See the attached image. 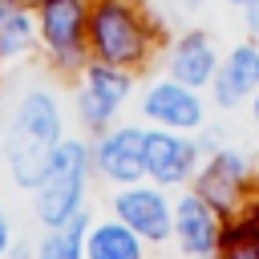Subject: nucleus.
Here are the masks:
<instances>
[{"label":"nucleus","mask_w":259,"mask_h":259,"mask_svg":"<svg viewBox=\"0 0 259 259\" xmlns=\"http://www.w3.org/2000/svg\"><path fill=\"white\" fill-rule=\"evenodd\" d=\"M57 146H61V109H57L53 93L32 89L20 101L12 130L4 138V158H8L12 178L20 186H36Z\"/></svg>","instance_id":"obj_1"},{"label":"nucleus","mask_w":259,"mask_h":259,"mask_svg":"<svg viewBox=\"0 0 259 259\" xmlns=\"http://www.w3.org/2000/svg\"><path fill=\"white\" fill-rule=\"evenodd\" d=\"M89 166H93L89 146L77 142V138H61V146L53 150V158H49L40 182H36V219L45 227H57V223H65L81 210Z\"/></svg>","instance_id":"obj_2"},{"label":"nucleus","mask_w":259,"mask_h":259,"mask_svg":"<svg viewBox=\"0 0 259 259\" xmlns=\"http://www.w3.org/2000/svg\"><path fill=\"white\" fill-rule=\"evenodd\" d=\"M146 28L125 0H101L89 16V45L109 65H134L146 53Z\"/></svg>","instance_id":"obj_3"},{"label":"nucleus","mask_w":259,"mask_h":259,"mask_svg":"<svg viewBox=\"0 0 259 259\" xmlns=\"http://www.w3.org/2000/svg\"><path fill=\"white\" fill-rule=\"evenodd\" d=\"M134 89V77L121 69V65H109V61H93L85 69V85L77 93V113L89 130H105L113 121V113L121 109V101L130 97Z\"/></svg>","instance_id":"obj_4"},{"label":"nucleus","mask_w":259,"mask_h":259,"mask_svg":"<svg viewBox=\"0 0 259 259\" xmlns=\"http://www.w3.org/2000/svg\"><path fill=\"white\" fill-rule=\"evenodd\" d=\"M113 214L130 231H138L146 243H166L174 235V210L162 198V190H154V186H138V182L121 186L113 194Z\"/></svg>","instance_id":"obj_5"},{"label":"nucleus","mask_w":259,"mask_h":259,"mask_svg":"<svg viewBox=\"0 0 259 259\" xmlns=\"http://www.w3.org/2000/svg\"><path fill=\"white\" fill-rule=\"evenodd\" d=\"M93 166H97L101 178H109L117 186H130V182L146 178V130L125 125V130L105 134L93 150Z\"/></svg>","instance_id":"obj_6"},{"label":"nucleus","mask_w":259,"mask_h":259,"mask_svg":"<svg viewBox=\"0 0 259 259\" xmlns=\"http://www.w3.org/2000/svg\"><path fill=\"white\" fill-rule=\"evenodd\" d=\"M174 239L190 259H210L219 251V243H223L219 214L198 190L178 198V206H174Z\"/></svg>","instance_id":"obj_7"},{"label":"nucleus","mask_w":259,"mask_h":259,"mask_svg":"<svg viewBox=\"0 0 259 259\" xmlns=\"http://www.w3.org/2000/svg\"><path fill=\"white\" fill-rule=\"evenodd\" d=\"M142 113L150 121H158L162 130H198L202 125V101L198 89L182 85V81H154L142 97Z\"/></svg>","instance_id":"obj_8"},{"label":"nucleus","mask_w":259,"mask_h":259,"mask_svg":"<svg viewBox=\"0 0 259 259\" xmlns=\"http://www.w3.org/2000/svg\"><path fill=\"white\" fill-rule=\"evenodd\" d=\"M198 166V142L182 138V134H162V130H146V174L158 186H178L194 174Z\"/></svg>","instance_id":"obj_9"},{"label":"nucleus","mask_w":259,"mask_h":259,"mask_svg":"<svg viewBox=\"0 0 259 259\" xmlns=\"http://www.w3.org/2000/svg\"><path fill=\"white\" fill-rule=\"evenodd\" d=\"M40 40L57 61H77L85 45V0H40Z\"/></svg>","instance_id":"obj_10"},{"label":"nucleus","mask_w":259,"mask_h":259,"mask_svg":"<svg viewBox=\"0 0 259 259\" xmlns=\"http://www.w3.org/2000/svg\"><path fill=\"white\" fill-rule=\"evenodd\" d=\"M214 101L223 109L239 105L243 97H251L259 89V49L255 45H235L227 53V61L214 69Z\"/></svg>","instance_id":"obj_11"},{"label":"nucleus","mask_w":259,"mask_h":259,"mask_svg":"<svg viewBox=\"0 0 259 259\" xmlns=\"http://www.w3.org/2000/svg\"><path fill=\"white\" fill-rule=\"evenodd\" d=\"M243 182H247V162H243V154H235V150H219V154L202 166L194 190H198L214 210H227V206H235Z\"/></svg>","instance_id":"obj_12"},{"label":"nucleus","mask_w":259,"mask_h":259,"mask_svg":"<svg viewBox=\"0 0 259 259\" xmlns=\"http://www.w3.org/2000/svg\"><path fill=\"white\" fill-rule=\"evenodd\" d=\"M170 77L190 85V89H202L214 81V69H219V53L214 45L202 36V32H186L174 49H170Z\"/></svg>","instance_id":"obj_13"},{"label":"nucleus","mask_w":259,"mask_h":259,"mask_svg":"<svg viewBox=\"0 0 259 259\" xmlns=\"http://www.w3.org/2000/svg\"><path fill=\"white\" fill-rule=\"evenodd\" d=\"M146 239L138 231H130L121 219H109V223H97L89 227L85 235V259H142Z\"/></svg>","instance_id":"obj_14"},{"label":"nucleus","mask_w":259,"mask_h":259,"mask_svg":"<svg viewBox=\"0 0 259 259\" xmlns=\"http://www.w3.org/2000/svg\"><path fill=\"white\" fill-rule=\"evenodd\" d=\"M85 235H89V214L77 210L73 219L49 227V235L36 247V259H85Z\"/></svg>","instance_id":"obj_15"},{"label":"nucleus","mask_w":259,"mask_h":259,"mask_svg":"<svg viewBox=\"0 0 259 259\" xmlns=\"http://www.w3.org/2000/svg\"><path fill=\"white\" fill-rule=\"evenodd\" d=\"M32 45V20L24 8H16L12 16L0 20V57H20Z\"/></svg>","instance_id":"obj_16"},{"label":"nucleus","mask_w":259,"mask_h":259,"mask_svg":"<svg viewBox=\"0 0 259 259\" xmlns=\"http://www.w3.org/2000/svg\"><path fill=\"white\" fill-rule=\"evenodd\" d=\"M223 259H259V239L255 235H231Z\"/></svg>","instance_id":"obj_17"},{"label":"nucleus","mask_w":259,"mask_h":259,"mask_svg":"<svg viewBox=\"0 0 259 259\" xmlns=\"http://www.w3.org/2000/svg\"><path fill=\"white\" fill-rule=\"evenodd\" d=\"M8 243H12V231H8V214L0 210V259L8 255Z\"/></svg>","instance_id":"obj_18"},{"label":"nucleus","mask_w":259,"mask_h":259,"mask_svg":"<svg viewBox=\"0 0 259 259\" xmlns=\"http://www.w3.org/2000/svg\"><path fill=\"white\" fill-rule=\"evenodd\" d=\"M16 8H20V4H16V0H0V20H4V16H12V12H16Z\"/></svg>","instance_id":"obj_19"},{"label":"nucleus","mask_w":259,"mask_h":259,"mask_svg":"<svg viewBox=\"0 0 259 259\" xmlns=\"http://www.w3.org/2000/svg\"><path fill=\"white\" fill-rule=\"evenodd\" d=\"M231 4H239V8H259V0H231Z\"/></svg>","instance_id":"obj_20"},{"label":"nucleus","mask_w":259,"mask_h":259,"mask_svg":"<svg viewBox=\"0 0 259 259\" xmlns=\"http://www.w3.org/2000/svg\"><path fill=\"white\" fill-rule=\"evenodd\" d=\"M255 121H259V89H255Z\"/></svg>","instance_id":"obj_21"}]
</instances>
